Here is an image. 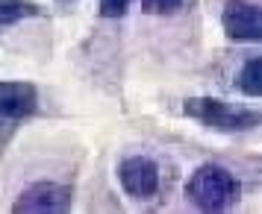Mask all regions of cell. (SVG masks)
Wrapping results in <instances>:
<instances>
[{
    "label": "cell",
    "instance_id": "obj_1",
    "mask_svg": "<svg viewBox=\"0 0 262 214\" xmlns=\"http://www.w3.org/2000/svg\"><path fill=\"white\" fill-rule=\"evenodd\" d=\"M238 179L221 165H203L198 167L191 179L186 182V197H189L201 211H224L238 200Z\"/></svg>",
    "mask_w": 262,
    "mask_h": 214
},
{
    "label": "cell",
    "instance_id": "obj_2",
    "mask_svg": "<svg viewBox=\"0 0 262 214\" xmlns=\"http://www.w3.org/2000/svg\"><path fill=\"white\" fill-rule=\"evenodd\" d=\"M183 112L218 132H245L259 123V112L230 106L227 100H215V97H191V100H186Z\"/></svg>",
    "mask_w": 262,
    "mask_h": 214
},
{
    "label": "cell",
    "instance_id": "obj_3",
    "mask_svg": "<svg viewBox=\"0 0 262 214\" xmlns=\"http://www.w3.org/2000/svg\"><path fill=\"white\" fill-rule=\"evenodd\" d=\"M71 208V188L59 182H36L15 200L12 211L15 214H62Z\"/></svg>",
    "mask_w": 262,
    "mask_h": 214
},
{
    "label": "cell",
    "instance_id": "obj_4",
    "mask_svg": "<svg viewBox=\"0 0 262 214\" xmlns=\"http://www.w3.org/2000/svg\"><path fill=\"white\" fill-rule=\"evenodd\" d=\"M121 188L130 194L133 200H150L159 191V167L147 155H130L118 165Z\"/></svg>",
    "mask_w": 262,
    "mask_h": 214
},
{
    "label": "cell",
    "instance_id": "obj_5",
    "mask_svg": "<svg viewBox=\"0 0 262 214\" xmlns=\"http://www.w3.org/2000/svg\"><path fill=\"white\" fill-rule=\"evenodd\" d=\"M221 24L230 41H259L262 38V18L259 6L250 0H227Z\"/></svg>",
    "mask_w": 262,
    "mask_h": 214
},
{
    "label": "cell",
    "instance_id": "obj_6",
    "mask_svg": "<svg viewBox=\"0 0 262 214\" xmlns=\"http://www.w3.org/2000/svg\"><path fill=\"white\" fill-rule=\"evenodd\" d=\"M38 106V91L30 83H0V118L3 120H24Z\"/></svg>",
    "mask_w": 262,
    "mask_h": 214
},
{
    "label": "cell",
    "instance_id": "obj_7",
    "mask_svg": "<svg viewBox=\"0 0 262 214\" xmlns=\"http://www.w3.org/2000/svg\"><path fill=\"white\" fill-rule=\"evenodd\" d=\"M41 9H38L33 0H0V30L18 24L24 18H38Z\"/></svg>",
    "mask_w": 262,
    "mask_h": 214
},
{
    "label": "cell",
    "instance_id": "obj_8",
    "mask_svg": "<svg viewBox=\"0 0 262 214\" xmlns=\"http://www.w3.org/2000/svg\"><path fill=\"white\" fill-rule=\"evenodd\" d=\"M236 85H238V91L248 94V97H259L262 94V62H259V56H253V59L238 71Z\"/></svg>",
    "mask_w": 262,
    "mask_h": 214
},
{
    "label": "cell",
    "instance_id": "obj_9",
    "mask_svg": "<svg viewBox=\"0 0 262 214\" xmlns=\"http://www.w3.org/2000/svg\"><path fill=\"white\" fill-rule=\"evenodd\" d=\"M186 0H142V9L147 15H171L177 12Z\"/></svg>",
    "mask_w": 262,
    "mask_h": 214
},
{
    "label": "cell",
    "instance_id": "obj_10",
    "mask_svg": "<svg viewBox=\"0 0 262 214\" xmlns=\"http://www.w3.org/2000/svg\"><path fill=\"white\" fill-rule=\"evenodd\" d=\"M127 6H130V0H100V15L103 18H121L127 12Z\"/></svg>",
    "mask_w": 262,
    "mask_h": 214
}]
</instances>
